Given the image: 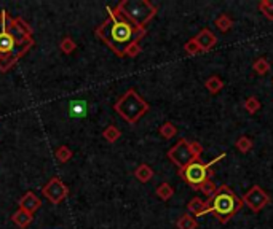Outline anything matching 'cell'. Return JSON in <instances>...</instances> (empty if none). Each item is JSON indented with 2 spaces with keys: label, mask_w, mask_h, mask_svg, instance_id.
I'll use <instances>...</instances> for the list:
<instances>
[{
  "label": "cell",
  "mask_w": 273,
  "mask_h": 229,
  "mask_svg": "<svg viewBox=\"0 0 273 229\" xmlns=\"http://www.w3.org/2000/svg\"><path fill=\"white\" fill-rule=\"evenodd\" d=\"M32 29L23 18L0 11V72H8L34 46Z\"/></svg>",
  "instance_id": "obj_1"
},
{
  "label": "cell",
  "mask_w": 273,
  "mask_h": 229,
  "mask_svg": "<svg viewBox=\"0 0 273 229\" xmlns=\"http://www.w3.org/2000/svg\"><path fill=\"white\" fill-rule=\"evenodd\" d=\"M107 11H109V16L103 24L98 25L94 34L118 57H125L130 45L139 43V40L145 35V29H139L137 25L128 21L117 8L107 6Z\"/></svg>",
  "instance_id": "obj_2"
},
{
  "label": "cell",
  "mask_w": 273,
  "mask_h": 229,
  "mask_svg": "<svg viewBox=\"0 0 273 229\" xmlns=\"http://www.w3.org/2000/svg\"><path fill=\"white\" fill-rule=\"evenodd\" d=\"M243 206H245L243 201L227 184H222V186L218 188V191H216V194L211 199H208V207L203 215L214 213L218 216V220L225 225V223L230 221V218L235 213L243 208Z\"/></svg>",
  "instance_id": "obj_3"
},
{
  "label": "cell",
  "mask_w": 273,
  "mask_h": 229,
  "mask_svg": "<svg viewBox=\"0 0 273 229\" xmlns=\"http://www.w3.org/2000/svg\"><path fill=\"white\" fill-rule=\"evenodd\" d=\"M149 108H150L149 104L135 91V89H128V91L113 104V110L130 124H136L137 121L149 112Z\"/></svg>",
  "instance_id": "obj_4"
},
{
  "label": "cell",
  "mask_w": 273,
  "mask_h": 229,
  "mask_svg": "<svg viewBox=\"0 0 273 229\" xmlns=\"http://www.w3.org/2000/svg\"><path fill=\"white\" fill-rule=\"evenodd\" d=\"M115 8L139 29H145L157 15V6L149 0H122Z\"/></svg>",
  "instance_id": "obj_5"
},
{
  "label": "cell",
  "mask_w": 273,
  "mask_h": 229,
  "mask_svg": "<svg viewBox=\"0 0 273 229\" xmlns=\"http://www.w3.org/2000/svg\"><path fill=\"white\" fill-rule=\"evenodd\" d=\"M222 158H225V153H222L220 156L213 159L211 162H201L200 159H193V161L187 164L186 167L179 169V177L184 182H187L192 188L198 189L203 183L209 180V169H211V165L219 162Z\"/></svg>",
  "instance_id": "obj_6"
},
{
  "label": "cell",
  "mask_w": 273,
  "mask_h": 229,
  "mask_svg": "<svg viewBox=\"0 0 273 229\" xmlns=\"http://www.w3.org/2000/svg\"><path fill=\"white\" fill-rule=\"evenodd\" d=\"M168 158L179 169L186 167V165L192 162L193 159H200V158L195 156V153L192 150V145H190V142H189V140H186V138H181L179 142H177L173 148L168 151Z\"/></svg>",
  "instance_id": "obj_7"
},
{
  "label": "cell",
  "mask_w": 273,
  "mask_h": 229,
  "mask_svg": "<svg viewBox=\"0 0 273 229\" xmlns=\"http://www.w3.org/2000/svg\"><path fill=\"white\" fill-rule=\"evenodd\" d=\"M241 201H243L245 206L249 207L252 212H260V210L270 202V196L267 194L260 186L254 184V186L247 191L243 197H241Z\"/></svg>",
  "instance_id": "obj_8"
},
{
  "label": "cell",
  "mask_w": 273,
  "mask_h": 229,
  "mask_svg": "<svg viewBox=\"0 0 273 229\" xmlns=\"http://www.w3.org/2000/svg\"><path fill=\"white\" fill-rule=\"evenodd\" d=\"M42 193L52 204H59L64 201L69 194V188L61 182L59 177H53L45 186L42 188Z\"/></svg>",
  "instance_id": "obj_9"
},
{
  "label": "cell",
  "mask_w": 273,
  "mask_h": 229,
  "mask_svg": "<svg viewBox=\"0 0 273 229\" xmlns=\"http://www.w3.org/2000/svg\"><path fill=\"white\" fill-rule=\"evenodd\" d=\"M18 206H20V208L26 210V212H29V213H34V212H37V210L42 207V201L35 196V193H32V191H27V193L20 199Z\"/></svg>",
  "instance_id": "obj_10"
},
{
  "label": "cell",
  "mask_w": 273,
  "mask_h": 229,
  "mask_svg": "<svg viewBox=\"0 0 273 229\" xmlns=\"http://www.w3.org/2000/svg\"><path fill=\"white\" fill-rule=\"evenodd\" d=\"M195 42L198 43L201 53H206V51H209L216 43H218V38H216V35L209 29H203L200 34L195 37Z\"/></svg>",
  "instance_id": "obj_11"
},
{
  "label": "cell",
  "mask_w": 273,
  "mask_h": 229,
  "mask_svg": "<svg viewBox=\"0 0 273 229\" xmlns=\"http://www.w3.org/2000/svg\"><path fill=\"white\" fill-rule=\"evenodd\" d=\"M32 220H34L32 213H29L23 208H18L16 212L13 213V216H11V221H13L15 225L18 228H21V229H26L30 223H32Z\"/></svg>",
  "instance_id": "obj_12"
},
{
  "label": "cell",
  "mask_w": 273,
  "mask_h": 229,
  "mask_svg": "<svg viewBox=\"0 0 273 229\" xmlns=\"http://www.w3.org/2000/svg\"><path fill=\"white\" fill-rule=\"evenodd\" d=\"M88 112V104L85 100H72L71 105H69V114L72 118H83L86 116Z\"/></svg>",
  "instance_id": "obj_13"
},
{
  "label": "cell",
  "mask_w": 273,
  "mask_h": 229,
  "mask_svg": "<svg viewBox=\"0 0 273 229\" xmlns=\"http://www.w3.org/2000/svg\"><path fill=\"white\" fill-rule=\"evenodd\" d=\"M206 207H208V201H203V199H200V197H193L187 206L189 212L195 216H201L203 213H205Z\"/></svg>",
  "instance_id": "obj_14"
},
{
  "label": "cell",
  "mask_w": 273,
  "mask_h": 229,
  "mask_svg": "<svg viewBox=\"0 0 273 229\" xmlns=\"http://www.w3.org/2000/svg\"><path fill=\"white\" fill-rule=\"evenodd\" d=\"M135 177L141 183H147L152 180V177H154V170H152L149 164H141V165H137V169L135 170Z\"/></svg>",
  "instance_id": "obj_15"
},
{
  "label": "cell",
  "mask_w": 273,
  "mask_h": 229,
  "mask_svg": "<svg viewBox=\"0 0 273 229\" xmlns=\"http://www.w3.org/2000/svg\"><path fill=\"white\" fill-rule=\"evenodd\" d=\"M176 225H177V229H196L198 228V221H196L190 213H184L181 215V218L177 220Z\"/></svg>",
  "instance_id": "obj_16"
},
{
  "label": "cell",
  "mask_w": 273,
  "mask_h": 229,
  "mask_svg": "<svg viewBox=\"0 0 273 229\" xmlns=\"http://www.w3.org/2000/svg\"><path fill=\"white\" fill-rule=\"evenodd\" d=\"M222 88H224V81H222L218 75H213L211 78L206 80V89L211 94H218Z\"/></svg>",
  "instance_id": "obj_17"
},
{
  "label": "cell",
  "mask_w": 273,
  "mask_h": 229,
  "mask_svg": "<svg viewBox=\"0 0 273 229\" xmlns=\"http://www.w3.org/2000/svg\"><path fill=\"white\" fill-rule=\"evenodd\" d=\"M103 137H104L109 143H115L117 140H118L120 137H122V132H120L115 126L110 124V126H107L106 129L103 131Z\"/></svg>",
  "instance_id": "obj_18"
},
{
  "label": "cell",
  "mask_w": 273,
  "mask_h": 229,
  "mask_svg": "<svg viewBox=\"0 0 273 229\" xmlns=\"http://www.w3.org/2000/svg\"><path fill=\"white\" fill-rule=\"evenodd\" d=\"M174 194V189L171 188V184L168 183H162V184H158V188H157V196L160 197L162 201H168L171 199Z\"/></svg>",
  "instance_id": "obj_19"
},
{
  "label": "cell",
  "mask_w": 273,
  "mask_h": 229,
  "mask_svg": "<svg viewBox=\"0 0 273 229\" xmlns=\"http://www.w3.org/2000/svg\"><path fill=\"white\" fill-rule=\"evenodd\" d=\"M59 48L64 54H71L75 51V48H77V43H75L71 37H64L59 43Z\"/></svg>",
  "instance_id": "obj_20"
},
{
  "label": "cell",
  "mask_w": 273,
  "mask_h": 229,
  "mask_svg": "<svg viewBox=\"0 0 273 229\" xmlns=\"http://www.w3.org/2000/svg\"><path fill=\"white\" fill-rule=\"evenodd\" d=\"M56 159H58L59 162H67L69 159L72 158V150L69 148V146H66V145H62V146H59L58 150H56Z\"/></svg>",
  "instance_id": "obj_21"
},
{
  "label": "cell",
  "mask_w": 273,
  "mask_h": 229,
  "mask_svg": "<svg viewBox=\"0 0 273 229\" xmlns=\"http://www.w3.org/2000/svg\"><path fill=\"white\" fill-rule=\"evenodd\" d=\"M235 146H237V150L240 153H249V150L252 148V140L249 137H240L237 140V143H235Z\"/></svg>",
  "instance_id": "obj_22"
},
{
  "label": "cell",
  "mask_w": 273,
  "mask_h": 229,
  "mask_svg": "<svg viewBox=\"0 0 273 229\" xmlns=\"http://www.w3.org/2000/svg\"><path fill=\"white\" fill-rule=\"evenodd\" d=\"M230 25H232V19H230V16H227V15H220L218 19H216V27H218L220 32H227L228 29H230Z\"/></svg>",
  "instance_id": "obj_23"
},
{
  "label": "cell",
  "mask_w": 273,
  "mask_h": 229,
  "mask_svg": "<svg viewBox=\"0 0 273 229\" xmlns=\"http://www.w3.org/2000/svg\"><path fill=\"white\" fill-rule=\"evenodd\" d=\"M177 134V129L173 123H164L162 127H160V136L164 137V138H173Z\"/></svg>",
  "instance_id": "obj_24"
},
{
  "label": "cell",
  "mask_w": 273,
  "mask_h": 229,
  "mask_svg": "<svg viewBox=\"0 0 273 229\" xmlns=\"http://www.w3.org/2000/svg\"><path fill=\"white\" fill-rule=\"evenodd\" d=\"M254 70H256V73L259 75H264L270 70V64L269 61L265 59V57H259V59L254 62Z\"/></svg>",
  "instance_id": "obj_25"
},
{
  "label": "cell",
  "mask_w": 273,
  "mask_h": 229,
  "mask_svg": "<svg viewBox=\"0 0 273 229\" xmlns=\"http://www.w3.org/2000/svg\"><path fill=\"white\" fill-rule=\"evenodd\" d=\"M198 189L203 191V194H205V196L208 197V199H211V197L216 194V191H218V188H216V184H214L211 180H206V182L203 183Z\"/></svg>",
  "instance_id": "obj_26"
},
{
  "label": "cell",
  "mask_w": 273,
  "mask_h": 229,
  "mask_svg": "<svg viewBox=\"0 0 273 229\" xmlns=\"http://www.w3.org/2000/svg\"><path fill=\"white\" fill-rule=\"evenodd\" d=\"M259 10L269 19H273V0H262L259 3Z\"/></svg>",
  "instance_id": "obj_27"
},
{
  "label": "cell",
  "mask_w": 273,
  "mask_h": 229,
  "mask_svg": "<svg viewBox=\"0 0 273 229\" xmlns=\"http://www.w3.org/2000/svg\"><path fill=\"white\" fill-rule=\"evenodd\" d=\"M184 51H186V53L190 54V56L201 53V49H200V46H198V43L195 42V38H192V40H189L186 45H184Z\"/></svg>",
  "instance_id": "obj_28"
},
{
  "label": "cell",
  "mask_w": 273,
  "mask_h": 229,
  "mask_svg": "<svg viewBox=\"0 0 273 229\" xmlns=\"http://www.w3.org/2000/svg\"><path fill=\"white\" fill-rule=\"evenodd\" d=\"M245 108H246V112H249L252 114L260 108V102L256 97H247L245 102Z\"/></svg>",
  "instance_id": "obj_29"
},
{
  "label": "cell",
  "mask_w": 273,
  "mask_h": 229,
  "mask_svg": "<svg viewBox=\"0 0 273 229\" xmlns=\"http://www.w3.org/2000/svg\"><path fill=\"white\" fill-rule=\"evenodd\" d=\"M139 53H141V46H139V43H133L128 46V49H126V53L125 56H128V57H136Z\"/></svg>",
  "instance_id": "obj_30"
}]
</instances>
